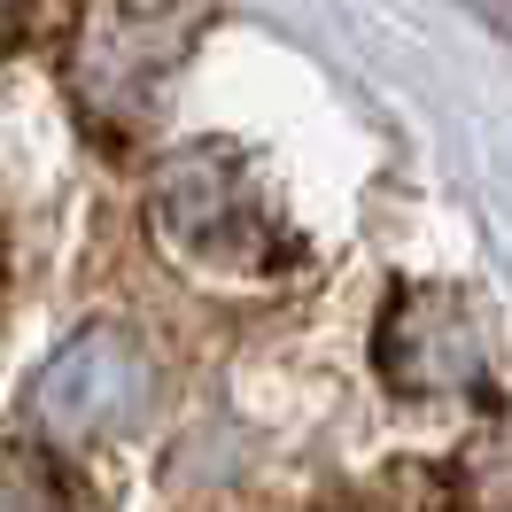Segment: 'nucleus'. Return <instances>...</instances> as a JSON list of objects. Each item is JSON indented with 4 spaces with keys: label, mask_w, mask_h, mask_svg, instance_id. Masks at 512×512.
Returning <instances> with one entry per match:
<instances>
[{
    "label": "nucleus",
    "mask_w": 512,
    "mask_h": 512,
    "mask_svg": "<svg viewBox=\"0 0 512 512\" xmlns=\"http://www.w3.org/2000/svg\"><path fill=\"white\" fill-rule=\"evenodd\" d=\"M8 512H70V505H63V481H55V466H47L32 443L8 450Z\"/></svg>",
    "instance_id": "6"
},
{
    "label": "nucleus",
    "mask_w": 512,
    "mask_h": 512,
    "mask_svg": "<svg viewBox=\"0 0 512 512\" xmlns=\"http://www.w3.org/2000/svg\"><path fill=\"white\" fill-rule=\"evenodd\" d=\"M497 365V319L466 288H404L381 319V373L412 396L474 388Z\"/></svg>",
    "instance_id": "3"
},
{
    "label": "nucleus",
    "mask_w": 512,
    "mask_h": 512,
    "mask_svg": "<svg viewBox=\"0 0 512 512\" xmlns=\"http://www.w3.org/2000/svg\"><path fill=\"white\" fill-rule=\"evenodd\" d=\"M194 32L202 16H171V8H94L78 24V101L101 125H140Z\"/></svg>",
    "instance_id": "4"
},
{
    "label": "nucleus",
    "mask_w": 512,
    "mask_h": 512,
    "mask_svg": "<svg viewBox=\"0 0 512 512\" xmlns=\"http://www.w3.org/2000/svg\"><path fill=\"white\" fill-rule=\"evenodd\" d=\"M148 218H156V241L194 272H256L280 249V218L264 202L256 163L225 140H194L163 163Z\"/></svg>",
    "instance_id": "1"
},
{
    "label": "nucleus",
    "mask_w": 512,
    "mask_h": 512,
    "mask_svg": "<svg viewBox=\"0 0 512 512\" xmlns=\"http://www.w3.org/2000/svg\"><path fill=\"white\" fill-rule=\"evenodd\" d=\"M443 512H512V419H489L450 450Z\"/></svg>",
    "instance_id": "5"
},
{
    "label": "nucleus",
    "mask_w": 512,
    "mask_h": 512,
    "mask_svg": "<svg viewBox=\"0 0 512 512\" xmlns=\"http://www.w3.org/2000/svg\"><path fill=\"white\" fill-rule=\"evenodd\" d=\"M140 412H148V357L117 326H78L24 396V419L47 443H101L125 435Z\"/></svg>",
    "instance_id": "2"
}]
</instances>
